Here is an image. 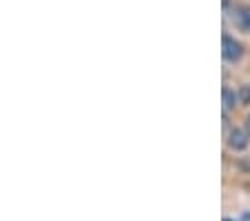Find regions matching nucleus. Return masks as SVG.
<instances>
[{
  "mask_svg": "<svg viewBox=\"0 0 250 221\" xmlns=\"http://www.w3.org/2000/svg\"><path fill=\"white\" fill-rule=\"evenodd\" d=\"M221 54H224L226 60L237 63V60L244 56V45H241V42H237L232 36L224 34V38H221Z\"/></svg>",
  "mask_w": 250,
  "mask_h": 221,
  "instance_id": "obj_1",
  "label": "nucleus"
},
{
  "mask_svg": "<svg viewBox=\"0 0 250 221\" xmlns=\"http://www.w3.org/2000/svg\"><path fill=\"white\" fill-rule=\"evenodd\" d=\"M228 147L234 150V152H241L248 147V132L246 130H239V127H232L228 132Z\"/></svg>",
  "mask_w": 250,
  "mask_h": 221,
  "instance_id": "obj_2",
  "label": "nucleus"
},
{
  "mask_svg": "<svg viewBox=\"0 0 250 221\" xmlns=\"http://www.w3.org/2000/svg\"><path fill=\"white\" fill-rule=\"evenodd\" d=\"M234 25L241 32H250V7H239L234 11Z\"/></svg>",
  "mask_w": 250,
  "mask_h": 221,
  "instance_id": "obj_3",
  "label": "nucleus"
},
{
  "mask_svg": "<svg viewBox=\"0 0 250 221\" xmlns=\"http://www.w3.org/2000/svg\"><path fill=\"white\" fill-rule=\"evenodd\" d=\"M237 100H239L237 92H232L230 87H224V110H230V107H234V105H237Z\"/></svg>",
  "mask_w": 250,
  "mask_h": 221,
  "instance_id": "obj_4",
  "label": "nucleus"
},
{
  "mask_svg": "<svg viewBox=\"0 0 250 221\" xmlns=\"http://www.w3.org/2000/svg\"><path fill=\"white\" fill-rule=\"evenodd\" d=\"M237 96H239V103L250 105V85H241L239 92H237Z\"/></svg>",
  "mask_w": 250,
  "mask_h": 221,
  "instance_id": "obj_5",
  "label": "nucleus"
},
{
  "mask_svg": "<svg viewBox=\"0 0 250 221\" xmlns=\"http://www.w3.org/2000/svg\"><path fill=\"white\" fill-rule=\"evenodd\" d=\"M246 132H248V137H250V114H248V119H246Z\"/></svg>",
  "mask_w": 250,
  "mask_h": 221,
  "instance_id": "obj_6",
  "label": "nucleus"
},
{
  "mask_svg": "<svg viewBox=\"0 0 250 221\" xmlns=\"http://www.w3.org/2000/svg\"><path fill=\"white\" fill-rule=\"evenodd\" d=\"M244 221H250V212H248V215H244Z\"/></svg>",
  "mask_w": 250,
  "mask_h": 221,
  "instance_id": "obj_7",
  "label": "nucleus"
},
{
  "mask_svg": "<svg viewBox=\"0 0 250 221\" xmlns=\"http://www.w3.org/2000/svg\"><path fill=\"white\" fill-rule=\"evenodd\" d=\"M224 221H234V219H224Z\"/></svg>",
  "mask_w": 250,
  "mask_h": 221,
  "instance_id": "obj_8",
  "label": "nucleus"
}]
</instances>
